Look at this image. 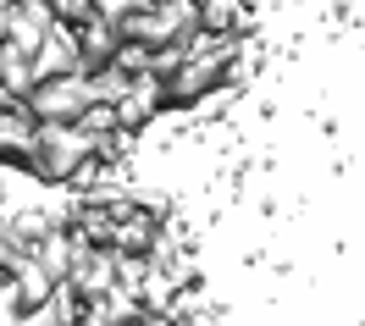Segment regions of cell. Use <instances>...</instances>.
<instances>
[{
	"label": "cell",
	"mask_w": 365,
	"mask_h": 326,
	"mask_svg": "<svg viewBox=\"0 0 365 326\" xmlns=\"http://www.w3.org/2000/svg\"><path fill=\"white\" fill-rule=\"evenodd\" d=\"M94 155V139L83 127H72V122H39V133H34V155H28V177L45 188H67V177L78 166Z\"/></svg>",
	"instance_id": "1"
},
{
	"label": "cell",
	"mask_w": 365,
	"mask_h": 326,
	"mask_svg": "<svg viewBox=\"0 0 365 326\" xmlns=\"http://www.w3.org/2000/svg\"><path fill=\"white\" fill-rule=\"evenodd\" d=\"M94 105V83L83 72H67V78H50V83H34V94L23 100V111L34 122H78Z\"/></svg>",
	"instance_id": "2"
},
{
	"label": "cell",
	"mask_w": 365,
	"mask_h": 326,
	"mask_svg": "<svg viewBox=\"0 0 365 326\" xmlns=\"http://www.w3.org/2000/svg\"><path fill=\"white\" fill-rule=\"evenodd\" d=\"M222 72H227V67H216V61H194V56H188L178 72L160 78V105L178 111V117H188L210 89H222Z\"/></svg>",
	"instance_id": "3"
},
{
	"label": "cell",
	"mask_w": 365,
	"mask_h": 326,
	"mask_svg": "<svg viewBox=\"0 0 365 326\" xmlns=\"http://www.w3.org/2000/svg\"><path fill=\"white\" fill-rule=\"evenodd\" d=\"M28 67H34V83H50V78H67L78 72V28L72 23H50L39 50L28 56Z\"/></svg>",
	"instance_id": "4"
},
{
	"label": "cell",
	"mask_w": 365,
	"mask_h": 326,
	"mask_svg": "<svg viewBox=\"0 0 365 326\" xmlns=\"http://www.w3.org/2000/svg\"><path fill=\"white\" fill-rule=\"evenodd\" d=\"M111 111H116V127H122V133H144L155 117H166V105H160V78H133V83L111 100Z\"/></svg>",
	"instance_id": "5"
},
{
	"label": "cell",
	"mask_w": 365,
	"mask_h": 326,
	"mask_svg": "<svg viewBox=\"0 0 365 326\" xmlns=\"http://www.w3.org/2000/svg\"><path fill=\"white\" fill-rule=\"evenodd\" d=\"M83 249H89V243H78V238H72L67 227H50V233L39 238L34 249H28V260H34V265H39V271H45L50 282H67Z\"/></svg>",
	"instance_id": "6"
},
{
	"label": "cell",
	"mask_w": 365,
	"mask_h": 326,
	"mask_svg": "<svg viewBox=\"0 0 365 326\" xmlns=\"http://www.w3.org/2000/svg\"><path fill=\"white\" fill-rule=\"evenodd\" d=\"M116 282V255L111 249H83L78 255V265H72V277H67V288L78 293V299H106V288Z\"/></svg>",
	"instance_id": "7"
},
{
	"label": "cell",
	"mask_w": 365,
	"mask_h": 326,
	"mask_svg": "<svg viewBox=\"0 0 365 326\" xmlns=\"http://www.w3.org/2000/svg\"><path fill=\"white\" fill-rule=\"evenodd\" d=\"M116 56V28L100 23V17H89V23L78 28V72L83 78H94V72H106Z\"/></svg>",
	"instance_id": "8"
},
{
	"label": "cell",
	"mask_w": 365,
	"mask_h": 326,
	"mask_svg": "<svg viewBox=\"0 0 365 326\" xmlns=\"http://www.w3.org/2000/svg\"><path fill=\"white\" fill-rule=\"evenodd\" d=\"M155 238H160V216H144V210H133L128 221H116L111 227V255H150L155 249Z\"/></svg>",
	"instance_id": "9"
},
{
	"label": "cell",
	"mask_w": 365,
	"mask_h": 326,
	"mask_svg": "<svg viewBox=\"0 0 365 326\" xmlns=\"http://www.w3.org/2000/svg\"><path fill=\"white\" fill-rule=\"evenodd\" d=\"M178 288H182V282L172 277L166 265H155V260H150V265H144V277H138V304H144L150 315H166V310H172V299H178Z\"/></svg>",
	"instance_id": "10"
},
{
	"label": "cell",
	"mask_w": 365,
	"mask_h": 326,
	"mask_svg": "<svg viewBox=\"0 0 365 326\" xmlns=\"http://www.w3.org/2000/svg\"><path fill=\"white\" fill-rule=\"evenodd\" d=\"M200 28L205 33H244L250 28V6L244 0H200Z\"/></svg>",
	"instance_id": "11"
},
{
	"label": "cell",
	"mask_w": 365,
	"mask_h": 326,
	"mask_svg": "<svg viewBox=\"0 0 365 326\" xmlns=\"http://www.w3.org/2000/svg\"><path fill=\"white\" fill-rule=\"evenodd\" d=\"M0 89L17 94V100L34 94V67H28V56L17 45H0Z\"/></svg>",
	"instance_id": "12"
},
{
	"label": "cell",
	"mask_w": 365,
	"mask_h": 326,
	"mask_svg": "<svg viewBox=\"0 0 365 326\" xmlns=\"http://www.w3.org/2000/svg\"><path fill=\"white\" fill-rule=\"evenodd\" d=\"M11 288H17V304H23V310H34V304H45L50 293H56V282H50L34 260H23V265L11 271Z\"/></svg>",
	"instance_id": "13"
},
{
	"label": "cell",
	"mask_w": 365,
	"mask_h": 326,
	"mask_svg": "<svg viewBox=\"0 0 365 326\" xmlns=\"http://www.w3.org/2000/svg\"><path fill=\"white\" fill-rule=\"evenodd\" d=\"M116 72L128 78H150V45H133V39H116V56H111Z\"/></svg>",
	"instance_id": "14"
},
{
	"label": "cell",
	"mask_w": 365,
	"mask_h": 326,
	"mask_svg": "<svg viewBox=\"0 0 365 326\" xmlns=\"http://www.w3.org/2000/svg\"><path fill=\"white\" fill-rule=\"evenodd\" d=\"M45 6H50L56 23H72V28H83L94 17V0H45Z\"/></svg>",
	"instance_id": "15"
},
{
	"label": "cell",
	"mask_w": 365,
	"mask_h": 326,
	"mask_svg": "<svg viewBox=\"0 0 365 326\" xmlns=\"http://www.w3.org/2000/svg\"><path fill=\"white\" fill-rule=\"evenodd\" d=\"M72 127H83L89 139H100V133H111V127H116V111H111V105H100V100H94V105H89V111H83L78 122H72Z\"/></svg>",
	"instance_id": "16"
},
{
	"label": "cell",
	"mask_w": 365,
	"mask_h": 326,
	"mask_svg": "<svg viewBox=\"0 0 365 326\" xmlns=\"http://www.w3.org/2000/svg\"><path fill=\"white\" fill-rule=\"evenodd\" d=\"M23 260H28V243H17V238H11V227L0 221V271L11 277V271H17Z\"/></svg>",
	"instance_id": "17"
},
{
	"label": "cell",
	"mask_w": 365,
	"mask_h": 326,
	"mask_svg": "<svg viewBox=\"0 0 365 326\" xmlns=\"http://www.w3.org/2000/svg\"><path fill=\"white\" fill-rule=\"evenodd\" d=\"M72 326H116V321H111V315H106V304L94 299V304H83V315H78V321H72Z\"/></svg>",
	"instance_id": "18"
},
{
	"label": "cell",
	"mask_w": 365,
	"mask_h": 326,
	"mask_svg": "<svg viewBox=\"0 0 365 326\" xmlns=\"http://www.w3.org/2000/svg\"><path fill=\"white\" fill-rule=\"evenodd\" d=\"M17 105H23L17 94H6V89H0V117H6V111H17Z\"/></svg>",
	"instance_id": "19"
},
{
	"label": "cell",
	"mask_w": 365,
	"mask_h": 326,
	"mask_svg": "<svg viewBox=\"0 0 365 326\" xmlns=\"http://www.w3.org/2000/svg\"><path fill=\"white\" fill-rule=\"evenodd\" d=\"M0 45H6V11H0Z\"/></svg>",
	"instance_id": "20"
},
{
	"label": "cell",
	"mask_w": 365,
	"mask_h": 326,
	"mask_svg": "<svg viewBox=\"0 0 365 326\" xmlns=\"http://www.w3.org/2000/svg\"><path fill=\"white\" fill-rule=\"evenodd\" d=\"M11 6H17V0H0V11H11Z\"/></svg>",
	"instance_id": "21"
},
{
	"label": "cell",
	"mask_w": 365,
	"mask_h": 326,
	"mask_svg": "<svg viewBox=\"0 0 365 326\" xmlns=\"http://www.w3.org/2000/svg\"><path fill=\"white\" fill-rule=\"evenodd\" d=\"M0 282H6V271H0Z\"/></svg>",
	"instance_id": "22"
}]
</instances>
